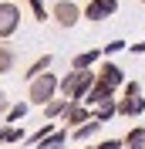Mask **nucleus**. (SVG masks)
Returning a JSON list of instances; mask_svg holds the SVG:
<instances>
[{"mask_svg": "<svg viewBox=\"0 0 145 149\" xmlns=\"http://www.w3.org/2000/svg\"><path fill=\"white\" fill-rule=\"evenodd\" d=\"M95 78H98V71H68V74L61 78L57 95H64L68 102H84V95L91 92Z\"/></svg>", "mask_w": 145, "mask_h": 149, "instance_id": "obj_1", "label": "nucleus"}, {"mask_svg": "<svg viewBox=\"0 0 145 149\" xmlns=\"http://www.w3.org/2000/svg\"><path fill=\"white\" fill-rule=\"evenodd\" d=\"M57 88H61V78H57V74H51V71H44V74H37L34 81L27 85V102L47 105L51 98H57Z\"/></svg>", "mask_w": 145, "mask_h": 149, "instance_id": "obj_2", "label": "nucleus"}, {"mask_svg": "<svg viewBox=\"0 0 145 149\" xmlns=\"http://www.w3.org/2000/svg\"><path fill=\"white\" fill-rule=\"evenodd\" d=\"M51 20H54L57 27H74L81 20V7L74 0H54L51 3Z\"/></svg>", "mask_w": 145, "mask_h": 149, "instance_id": "obj_3", "label": "nucleus"}, {"mask_svg": "<svg viewBox=\"0 0 145 149\" xmlns=\"http://www.w3.org/2000/svg\"><path fill=\"white\" fill-rule=\"evenodd\" d=\"M17 27H20V7L14 0H0V37H3V41L14 37Z\"/></svg>", "mask_w": 145, "mask_h": 149, "instance_id": "obj_4", "label": "nucleus"}, {"mask_svg": "<svg viewBox=\"0 0 145 149\" xmlns=\"http://www.w3.org/2000/svg\"><path fill=\"white\" fill-rule=\"evenodd\" d=\"M118 10V0H88V7L81 10V17H88V20H95V24H101L105 17H111Z\"/></svg>", "mask_w": 145, "mask_h": 149, "instance_id": "obj_5", "label": "nucleus"}, {"mask_svg": "<svg viewBox=\"0 0 145 149\" xmlns=\"http://www.w3.org/2000/svg\"><path fill=\"white\" fill-rule=\"evenodd\" d=\"M98 81H105L108 88H122V85H125V71H122L115 61H101V68H98Z\"/></svg>", "mask_w": 145, "mask_h": 149, "instance_id": "obj_6", "label": "nucleus"}, {"mask_svg": "<svg viewBox=\"0 0 145 149\" xmlns=\"http://www.w3.org/2000/svg\"><path fill=\"white\" fill-rule=\"evenodd\" d=\"M88 119H91V109L84 102H71L68 112H64V125H68V129H78V125H84Z\"/></svg>", "mask_w": 145, "mask_h": 149, "instance_id": "obj_7", "label": "nucleus"}, {"mask_svg": "<svg viewBox=\"0 0 145 149\" xmlns=\"http://www.w3.org/2000/svg\"><path fill=\"white\" fill-rule=\"evenodd\" d=\"M111 98H115V88H108L105 81H98V78H95V85H91V92L84 95V105H91V109H98L101 102H111Z\"/></svg>", "mask_w": 145, "mask_h": 149, "instance_id": "obj_8", "label": "nucleus"}, {"mask_svg": "<svg viewBox=\"0 0 145 149\" xmlns=\"http://www.w3.org/2000/svg\"><path fill=\"white\" fill-rule=\"evenodd\" d=\"M101 61V47H91V51H81V54H74L71 61V71H91V68Z\"/></svg>", "mask_w": 145, "mask_h": 149, "instance_id": "obj_9", "label": "nucleus"}, {"mask_svg": "<svg viewBox=\"0 0 145 149\" xmlns=\"http://www.w3.org/2000/svg\"><path fill=\"white\" fill-rule=\"evenodd\" d=\"M98 132H101V122H98V119H88L84 125H78V129H71L68 136H71L74 142H88V139H95Z\"/></svg>", "mask_w": 145, "mask_h": 149, "instance_id": "obj_10", "label": "nucleus"}, {"mask_svg": "<svg viewBox=\"0 0 145 149\" xmlns=\"http://www.w3.org/2000/svg\"><path fill=\"white\" fill-rule=\"evenodd\" d=\"M142 112H145V98H142V95L122 98V102H118V115H125V119H138Z\"/></svg>", "mask_w": 145, "mask_h": 149, "instance_id": "obj_11", "label": "nucleus"}, {"mask_svg": "<svg viewBox=\"0 0 145 149\" xmlns=\"http://www.w3.org/2000/svg\"><path fill=\"white\" fill-rule=\"evenodd\" d=\"M51 65H54V54H41V58H34V61L27 65V71H24V78H27V81H34L37 74L51 71Z\"/></svg>", "mask_w": 145, "mask_h": 149, "instance_id": "obj_12", "label": "nucleus"}, {"mask_svg": "<svg viewBox=\"0 0 145 149\" xmlns=\"http://www.w3.org/2000/svg\"><path fill=\"white\" fill-rule=\"evenodd\" d=\"M68 98L64 95H57V98H51V102L44 105V122H54V119H64V112H68Z\"/></svg>", "mask_w": 145, "mask_h": 149, "instance_id": "obj_13", "label": "nucleus"}, {"mask_svg": "<svg viewBox=\"0 0 145 149\" xmlns=\"http://www.w3.org/2000/svg\"><path fill=\"white\" fill-rule=\"evenodd\" d=\"M68 139H71V136H68V129H54L47 139H41V142H37V149H61Z\"/></svg>", "mask_w": 145, "mask_h": 149, "instance_id": "obj_14", "label": "nucleus"}, {"mask_svg": "<svg viewBox=\"0 0 145 149\" xmlns=\"http://www.w3.org/2000/svg\"><path fill=\"white\" fill-rule=\"evenodd\" d=\"M14 65H17V51L10 44H0V74H10Z\"/></svg>", "mask_w": 145, "mask_h": 149, "instance_id": "obj_15", "label": "nucleus"}, {"mask_svg": "<svg viewBox=\"0 0 145 149\" xmlns=\"http://www.w3.org/2000/svg\"><path fill=\"white\" fill-rule=\"evenodd\" d=\"M118 115V102L111 98V102H101L98 109H91V119H98V122H108V119H115Z\"/></svg>", "mask_w": 145, "mask_h": 149, "instance_id": "obj_16", "label": "nucleus"}, {"mask_svg": "<svg viewBox=\"0 0 145 149\" xmlns=\"http://www.w3.org/2000/svg\"><path fill=\"white\" fill-rule=\"evenodd\" d=\"M125 149H145V125H135V129H128L125 139Z\"/></svg>", "mask_w": 145, "mask_h": 149, "instance_id": "obj_17", "label": "nucleus"}, {"mask_svg": "<svg viewBox=\"0 0 145 149\" xmlns=\"http://www.w3.org/2000/svg\"><path fill=\"white\" fill-rule=\"evenodd\" d=\"M27 112H30V102H17V105H10V109H7V122H10V125H17V122L24 119Z\"/></svg>", "mask_w": 145, "mask_h": 149, "instance_id": "obj_18", "label": "nucleus"}, {"mask_svg": "<svg viewBox=\"0 0 145 149\" xmlns=\"http://www.w3.org/2000/svg\"><path fill=\"white\" fill-rule=\"evenodd\" d=\"M3 132V142L7 146H17V142H24L27 136H24V129H17V125H7V129H0Z\"/></svg>", "mask_w": 145, "mask_h": 149, "instance_id": "obj_19", "label": "nucleus"}, {"mask_svg": "<svg viewBox=\"0 0 145 149\" xmlns=\"http://www.w3.org/2000/svg\"><path fill=\"white\" fill-rule=\"evenodd\" d=\"M51 132H54V125H51V122H44V125H41L34 136H27V142H34V146H37V142H41V139H47Z\"/></svg>", "mask_w": 145, "mask_h": 149, "instance_id": "obj_20", "label": "nucleus"}, {"mask_svg": "<svg viewBox=\"0 0 145 149\" xmlns=\"http://www.w3.org/2000/svg\"><path fill=\"white\" fill-rule=\"evenodd\" d=\"M118 51H128V44H125V41H118V37H115V41H108V44L101 47V54H118Z\"/></svg>", "mask_w": 145, "mask_h": 149, "instance_id": "obj_21", "label": "nucleus"}, {"mask_svg": "<svg viewBox=\"0 0 145 149\" xmlns=\"http://www.w3.org/2000/svg\"><path fill=\"white\" fill-rule=\"evenodd\" d=\"M30 10H34V17H37V20H47V7H44V0H30Z\"/></svg>", "mask_w": 145, "mask_h": 149, "instance_id": "obj_22", "label": "nucleus"}, {"mask_svg": "<svg viewBox=\"0 0 145 149\" xmlns=\"http://www.w3.org/2000/svg\"><path fill=\"white\" fill-rule=\"evenodd\" d=\"M135 95H142L138 92V81H125L122 85V98H135Z\"/></svg>", "mask_w": 145, "mask_h": 149, "instance_id": "obj_23", "label": "nucleus"}, {"mask_svg": "<svg viewBox=\"0 0 145 149\" xmlns=\"http://www.w3.org/2000/svg\"><path fill=\"white\" fill-rule=\"evenodd\" d=\"M95 149H125V142H122V139H101Z\"/></svg>", "mask_w": 145, "mask_h": 149, "instance_id": "obj_24", "label": "nucleus"}, {"mask_svg": "<svg viewBox=\"0 0 145 149\" xmlns=\"http://www.w3.org/2000/svg\"><path fill=\"white\" fill-rule=\"evenodd\" d=\"M128 51H132V54H145V41H138V44H132Z\"/></svg>", "mask_w": 145, "mask_h": 149, "instance_id": "obj_25", "label": "nucleus"}, {"mask_svg": "<svg viewBox=\"0 0 145 149\" xmlns=\"http://www.w3.org/2000/svg\"><path fill=\"white\" fill-rule=\"evenodd\" d=\"M0 109H3V112L10 109V105H7V95H3V92H0Z\"/></svg>", "mask_w": 145, "mask_h": 149, "instance_id": "obj_26", "label": "nucleus"}, {"mask_svg": "<svg viewBox=\"0 0 145 149\" xmlns=\"http://www.w3.org/2000/svg\"><path fill=\"white\" fill-rule=\"evenodd\" d=\"M81 149H95V146H81Z\"/></svg>", "mask_w": 145, "mask_h": 149, "instance_id": "obj_27", "label": "nucleus"}, {"mask_svg": "<svg viewBox=\"0 0 145 149\" xmlns=\"http://www.w3.org/2000/svg\"><path fill=\"white\" fill-rule=\"evenodd\" d=\"M142 3H145V0H142Z\"/></svg>", "mask_w": 145, "mask_h": 149, "instance_id": "obj_28", "label": "nucleus"}]
</instances>
